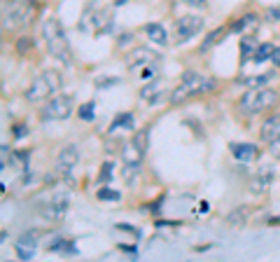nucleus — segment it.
I'll use <instances>...</instances> for the list:
<instances>
[{
  "mask_svg": "<svg viewBox=\"0 0 280 262\" xmlns=\"http://www.w3.org/2000/svg\"><path fill=\"white\" fill-rule=\"evenodd\" d=\"M110 24H112V12H110L108 7H101V5H98V12L96 14H91V7H89V12L84 14V19H82L79 28H86V31L101 33V31H105Z\"/></svg>",
  "mask_w": 280,
  "mask_h": 262,
  "instance_id": "obj_9",
  "label": "nucleus"
},
{
  "mask_svg": "<svg viewBox=\"0 0 280 262\" xmlns=\"http://www.w3.org/2000/svg\"><path fill=\"white\" fill-rule=\"evenodd\" d=\"M275 73H264V75H250V78H243L241 85H245L248 89H257V87H266L268 82H273Z\"/></svg>",
  "mask_w": 280,
  "mask_h": 262,
  "instance_id": "obj_20",
  "label": "nucleus"
},
{
  "mask_svg": "<svg viewBox=\"0 0 280 262\" xmlns=\"http://www.w3.org/2000/svg\"><path fill=\"white\" fill-rule=\"evenodd\" d=\"M128 0H115V5H126Z\"/></svg>",
  "mask_w": 280,
  "mask_h": 262,
  "instance_id": "obj_41",
  "label": "nucleus"
},
{
  "mask_svg": "<svg viewBox=\"0 0 280 262\" xmlns=\"http://www.w3.org/2000/svg\"><path fill=\"white\" fill-rule=\"evenodd\" d=\"M70 113H73V98L61 94V96H54L42 110H40V120H44V122L66 120V117H70Z\"/></svg>",
  "mask_w": 280,
  "mask_h": 262,
  "instance_id": "obj_8",
  "label": "nucleus"
},
{
  "mask_svg": "<svg viewBox=\"0 0 280 262\" xmlns=\"http://www.w3.org/2000/svg\"><path fill=\"white\" fill-rule=\"evenodd\" d=\"M77 159H79V153H77V147L75 145L61 147V153L56 155V171L63 173V176H68V173L77 166Z\"/></svg>",
  "mask_w": 280,
  "mask_h": 262,
  "instance_id": "obj_12",
  "label": "nucleus"
},
{
  "mask_svg": "<svg viewBox=\"0 0 280 262\" xmlns=\"http://www.w3.org/2000/svg\"><path fill=\"white\" fill-rule=\"evenodd\" d=\"M140 169H143V166H135V164H122V176H124V180H126L128 185H133L135 180H138V176H140Z\"/></svg>",
  "mask_w": 280,
  "mask_h": 262,
  "instance_id": "obj_27",
  "label": "nucleus"
},
{
  "mask_svg": "<svg viewBox=\"0 0 280 262\" xmlns=\"http://www.w3.org/2000/svg\"><path fill=\"white\" fill-rule=\"evenodd\" d=\"M259 136H262L264 143H275V140H280V115H271L266 120V122L262 124V131H259Z\"/></svg>",
  "mask_w": 280,
  "mask_h": 262,
  "instance_id": "obj_13",
  "label": "nucleus"
},
{
  "mask_svg": "<svg viewBox=\"0 0 280 262\" xmlns=\"http://www.w3.org/2000/svg\"><path fill=\"white\" fill-rule=\"evenodd\" d=\"M131 143L138 147L140 153L145 155L147 153V145H150V131H147V129H140V131H135L133 138H131Z\"/></svg>",
  "mask_w": 280,
  "mask_h": 262,
  "instance_id": "obj_25",
  "label": "nucleus"
},
{
  "mask_svg": "<svg viewBox=\"0 0 280 262\" xmlns=\"http://www.w3.org/2000/svg\"><path fill=\"white\" fill-rule=\"evenodd\" d=\"M231 155L238 162H252V159L259 157V147L252 145V143H231Z\"/></svg>",
  "mask_w": 280,
  "mask_h": 262,
  "instance_id": "obj_14",
  "label": "nucleus"
},
{
  "mask_svg": "<svg viewBox=\"0 0 280 262\" xmlns=\"http://www.w3.org/2000/svg\"><path fill=\"white\" fill-rule=\"evenodd\" d=\"M264 17H266L268 21H280V7H268Z\"/></svg>",
  "mask_w": 280,
  "mask_h": 262,
  "instance_id": "obj_34",
  "label": "nucleus"
},
{
  "mask_svg": "<svg viewBox=\"0 0 280 262\" xmlns=\"http://www.w3.org/2000/svg\"><path fill=\"white\" fill-rule=\"evenodd\" d=\"M222 35H224V28H215V31H210V33L206 35V40L201 43L199 52H201V54H208V52H210V49H213L215 45L222 40Z\"/></svg>",
  "mask_w": 280,
  "mask_h": 262,
  "instance_id": "obj_21",
  "label": "nucleus"
},
{
  "mask_svg": "<svg viewBox=\"0 0 280 262\" xmlns=\"http://www.w3.org/2000/svg\"><path fill=\"white\" fill-rule=\"evenodd\" d=\"M94 108H96V103L94 101H89V103H84V105H79V110H77V115L84 120V122H91L94 117H96V113H94Z\"/></svg>",
  "mask_w": 280,
  "mask_h": 262,
  "instance_id": "obj_29",
  "label": "nucleus"
},
{
  "mask_svg": "<svg viewBox=\"0 0 280 262\" xmlns=\"http://www.w3.org/2000/svg\"><path fill=\"white\" fill-rule=\"evenodd\" d=\"M257 21H259V17H257L255 12H248V14H243V17L238 19V21H234L231 31L234 33H243V31H248V28H255Z\"/></svg>",
  "mask_w": 280,
  "mask_h": 262,
  "instance_id": "obj_19",
  "label": "nucleus"
},
{
  "mask_svg": "<svg viewBox=\"0 0 280 262\" xmlns=\"http://www.w3.org/2000/svg\"><path fill=\"white\" fill-rule=\"evenodd\" d=\"M98 199L101 201H119L122 199V195H119V192H115V190H110V188H101L98 190Z\"/></svg>",
  "mask_w": 280,
  "mask_h": 262,
  "instance_id": "obj_31",
  "label": "nucleus"
},
{
  "mask_svg": "<svg viewBox=\"0 0 280 262\" xmlns=\"http://www.w3.org/2000/svg\"><path fill=\"white\" fill-rule=\"evenodd\" d=\"M68 206H70V192L66 190H56L42 204H37V213L42 215L44 220H61L66 215Z\"/></svg>",
  "mask_w": 280,
  "mask_h": 262,
  "instance_id": "obj_6",
  "label": "nucleus"
},
{
  "mask_svg": "<svg viewBox=\"0 0 280 262\" xmlns=\"http://www.w3.org/2000/svg\"><path fill=\"white\" fill-rule=\"evenodd\" d=\"M278 101H280V94L275 92V89H271V87H257V89H248V92L241 96L238 108H241L243 115L255 117V115H259L262 110L273 108Z\"/></svg>",
  "mask_w": 280,
  "mask_h": 262,
  "instance_id": "obj_2",
  "label": "nucleus"
},
{
  "mask_svg": "<svg viewBox=\"0 0 280 262\" xmlns=\"http://www.w3.org/2000/svg\"><path fill=\"white\" fill-rule=\"evenodd\" d=\"M187 5H199V7H203L206 5V0H184Z\"/></svg>",
  "mask_w": 280,
  "mask_h": 262,
  "instance_id": "obj_39",
  "label": "nucleus"
},
{
  "mask_svg": "<svg viewBox=\"0 0 280 262\" xmlns=\"http://www.w3.org/2000/svg\"><path fill=\"white\" fill-rule=\"evenodd\" d=\"M273 45L271 43H262L259 47H257V52H255V56H252V61L255 63H264V61H268L271 59V54H273Z\"/></svg>",
  "mask_w": 280,
  "mask_h": 262,
  "instance_id": "obj_26",
  "label": "nucleus"
},
{
  "mask_svg": "<svg viewBox=\"0 0 280 262\" xmlns=\"http://www.w3.org/2000/svg\"><path fill=\"white\" fill-rule=\"evenodd\" d=\"M215 87H217V82H215L213 78H206V75L196 73V70H184L180 85H177L171 94V103L180 105L194 96H203V94L215 92Z\"/></svg>",
  "mask_w": 280,
  "mask_h": 262,
  "instance_id": "obj_1",
  "label": "nucleus"
},
{
  "mask_svg": "<svg viewBox=\"0 0 280 262\" xmlns=\"http://www.w3.org/2000/svg\"><path fill=\"white\" fill-rule=\"evenodd\" d=\"M112 171H115V166L110 164V162H105L101 166V171H98V185H108L112 180Z\"/></svg>",
  "mask_w": 280,
  "mask_h": 262,
  "instance_id": "obj_28",
  "label": "nucleus"
},
{
  "mask_svg": "<svg viewBox=\"0 0 280 262\" xmlns=\"http://www.w3.org/2000/svg\"><path fill=\"white\" fill-rule=\"evenodd\" d=\"M145 35L152 40V43H157V45H168V35H166V28L161 24H147L145 26Z\"/></svg>",
  "mask_w": 280,
  "mask_h": 262,
  "instance_id": "obj_16",
  "label": "nucleus"
},
{
  "mask_svg": "<svg viewBox=\"0 0 280 262\" xmlns=\"http://www.w3.org/2000/svg\"><path fill=\"white\" fill-rule=\"evenodd\" d=\"M110 85H117V78H110V80H96V87H110Z\"/></svg>",
  "mask_w": 280,
  "mask_h": 262,
  "instance_id": "obj_36",
  "label": "nucleus"
},
{
  "mask_svg": "<svg viewBox=\"0 0 280 262\" xmlns=\"http://www.w3.org/2000/svg\"><path fill=\"white\" fill-rule=\"evenodd\" d=\"M33 49V40L28 35H21L19 38V43H17V54H21V56H26L28 52Z\"/></svg>",
  "mask_w": 280,
  "mask_h": 262,
  "instance_id": "obj_32",
  "label": "nucleus"
},
{
  "mask_svg": "<svg viewBox=\"0 0 280 262\" xmlns=\"http://www.w3.org/2000/svg\"><path fill=\"white\" fill-rule=\"evenodd\" d=\"M122 164H135V166H143V153L133 143H126L122 147Z\"/></svg>",
  "mask_w": 280,
  "mask_h": 262,
  "instance_id": "obj_17",
  "label": "nucleus"
},
{
  "mask_svg": "<svg viewBox=\"0 0 280 262\" xmlns=\"http://www.w3.org/2000/svg\"><path fill=\"white\" fill-rule=\"evenodd\" d=\"M159 68H161V59H157V61H152L147 68H143L140 70V78H145V80H152V78H157V73H159Z\"/></svg>",
  "mask_w": 280,
  "mask_h": 262,
  "instance_id": "obj_30",
  "label": "nucleus"
},
{
  "mask_svg": "<svg viewBox=\"0 0 280 262\" xmlns=\"http://www.w3.org/2000/svg\"><path fill=\"white\" fill-rule=\"evenodd\" d=\"M273 178H275V169H273V166H271V164H268V166H262V169L255 173V176L250 178L248 190L252 192V195H264V192L271 188Z\"/></svg>",
  "mask_w": 280,
  "mask_h": 262,
  "instance_id": "obj_11",
  "label": "nucleus"
},
{
  "mask_svg": "<svg viewBox=\"0 0 280 262\" xmlns=\"http://www.w3.org/2000/svg\"><path fill=\"white\" fill-rule=\"evenodd\" d=\"M42 237V232L40 230H31V232H24L21 237H19L17 244L19 246H26V248H35L37 246V239Z\"/></svg>",
  "mask_w": 280,
  "mask_h": 262,
  "instance_id": "obj_24",
  "label": "nucleus"
},
{
  "mask_svg": "<svg viewBox=\"0 0 280 262\" xmlns=\"http://www.w3.org/2000/svg\"><path fill=\"white\" fill-rule=\"evenodd\" d=\"M42 38L47 43L49 54L59 59L61 63H70V47H68V40L63 35V28H61V21L54 17H47L42 24Z\"/></svg>",
  "mask_w": 280,
  "mask_h": 262,
  "instance_id": "obj_3",
  "label": "nucleus"
},
{
  "mask_svg": "<svg viewBox=\"0 0 280 262\" xmlns=\"http://www.w3.org/2000/svg\"><path fill=\"white\" fill-rule=\"evenodd\" d=\"M26 134H28V129H26L24 124H17V127H14V138H24Z\"/></svg>",
  "mask_w": 280,
  "mask_h": 262,
  "instance_id": "obj_35",
  "label": "nucleus"
},
{
  "mask_svg": "<svg viewBox=\"0 0 280 262\" xmlns=\"http://www.w3.org/2000/svg\"><path fill=\"white\" fill-rule=\"evenodd\" d=\"M271 61H273L275 68H280V47L273 49V54H271Z\"/></svg>",
  "mask_w": 280,
  "mask_h": 262,
  "instance_id": "obj_37",
  "label": "nucleus"
},
{
  "mask_svg": "<svg viewBox=\"0 0 280 262\" xmlns=\"http://www.w3.org/2000/svg\"><path fill=\"white\" fill-rule=\"evenodd\" d=\"M159 54H154L152 49L147 47H135L131 54H126V68L133 70V73H140L143 68H147L152 61H157Z\"/></svg>",
  "mask_w": 280,
  "mask_h": 262,
  "instance_id": "obj_10",
  "label": "nucleus"
},
{
  "mask_svg": "<svg viewBox=\"0 0 280 262\" xmlns=\"http://www.w3.org/2000/svg\"><path fill=\"white\" fill-rule=\"evenodd\" d=\"M31 14L33 0H10V5H5V12H3V28L5 31L24 28L31 21Z\"/></svg>",
  "mask_w": 280,
  "mask_h": 262,
  "instance_id": "obj_5",
  "label": "nucleus"
},
{
  "mask_svg": "<svg viewBox=\"0 0 280 262\" xmlns=\"http://www.w3.org/2000/svg\"><path fill=\"white\" fill-rule=\"evenodd\" d=\"M131 129H135V120L131 113H124V115H117L115 122L110 124V131L115 134V131H131Z\"/></svg>",
  "mask_w": 280,
  "mask_h": 262,
  "instance_id": "obj_18",
  "label": "nucleus"
},
{
  "mask_svg": "<svg viewBox=\"0 0 280 262\" xmlns=\"http://www.w3.org/2000/svg\"><path fill=\"white\" fill-rule=\"evenodd\" d=\"M14 248H17L19 260H31L33 253H35V248H26V246H19V244H14Z\"/></svg>",
  "mask_w": 280,
  "mask_h": 262,
  "instance_id": "obj_33",
  "label": "nucleus"
},
{
  "mask_svg": "<svg viewBox=\"0 0 280 262\" xmlns=\"http://www.w3.org/2000/svg\"><path fill=\"white\" fill-rule=\"evenodd\" d=\"M161 82L159 80H152V82H147L143 89H140V98L145 101V103H157L159 101V96H161Z\"/></svg>",
  "mask_w": 280,
  "mask_h": 262,
  "instance_id": "obj_15",
  "label": "nucleus"
},
{
  "mask_svg": "<svg viewBox=\"0 0 280 262\" xmlns=\"http://www.w3.org/2000/svg\"><path fill=\"white\" fill-rule=\"evenodd\" d=\"M271 153H273L275 157H280V140H275V143H271Z\"/></svg>",
  "mask_w": 280,
  "mask_h": 262,
  "instance_id": "obj_38",
  "label": "nucleus"
},
{
  "mask_svg": "<svg viewBox=\"0 0 280 262\" xmlns=\"http://www.w3.org/2000/svg\"><path fill=\"white\" fill-rule=\"evenodd\" d=\"M59 89H61V75L56 70H44V73H40L33 80V85L26 92V98H28V103H40L47 96L56 94Z\"/></svg>",
  "mask_w": 280,
  "mask_h": 262,
  "instance_id": "obj_4",
  "label": "nucleus"
},
{
  "mask_svg": "<svg viewBox=\"0 0 280 262\" xmlns=\"http://www.w3.org/2000/svg\"><path fill=\"white\" fill-rule=\"evenodd\" d=\"M128 40H131V35H128V33H126V35H124V38H119V40H117V43H119V45H126Z\"/></svg>",
  "mask_w": 280,
  "mask_h": 262,
  "instance_id": "obj_40",
  "label": "nucleus"
},
{
  "mask_svg": "<svg viewBox=\"0 0 280 262\" xmlns=\"http://www.w3.org/2000/svg\"><path fill=\"white\" fill-rule=\"evenodd\" d=\"M257 47H259V45H257L255 38H252V35H243V40H241V54H243V61H248L250 56L255 54Z\"/></svg>",
  "mask_w": 280,
  "mask_h": 262,
  "instance_id": "obj_23",
  "label": "nucleus"
},
{
  "mask_svg": "<svg viewBox=\"0 0 280 262\" xmlns=\"http://www.w3.org/2000/svg\"><path fill=\"white\" fill-rule=\"evenodd\" d=\"M203 31V17L201 14H184L175 21V43L184 45L192 38H196Z\"/></svg>",
  "mask_w": 280,
  "mask_h": 262,
  "instance_id": "obj_7",
  "label": "nucleus"
},
{
  "mask_svg": "<svg viewBox=\"0 0 280 262\" xmlns=\"http://www.w3.org/2000/svg\"><path fill=\"white\" fill-rule=\"evenodd\" d=\"M248 222V208H236L226 215V225L229 227H243Z\"/></svg>",
  "mask_w": 280,
  "mask_h": 262,
  "instance_id": "obj_22",
  "label": "nucleus"
}]
</instances>
